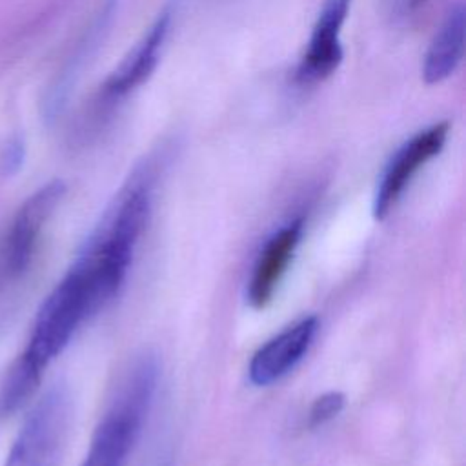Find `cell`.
Masks as SVG:
<instances>
[{
  "instance_id": "cell-1",
  "label": "cell",
  "mask_w": 466,
  "mask_h": 466,
  "mask_svg": "<svg viewBox=\"0 0 466 466\" xmlns=\"http://www.w3.org/2000/svg\"><path fill=\"white\" fill-rule=\"evenodd\" d=\"M157 169L153 160H144L131 171L71 266L87 284L98 311L126 282L153 209Z\"/></svg>"
},
{
  "instance_id": "cell-2",
  "label": "cell",
  "mask_w": 466,
  "mask_h": 466,
  "mask_svg": "<svg viewBox=\"0 0 466 466\" xmlns=\"http://www.w3.org/2000/svg\"><path fill=\"white\" fill-rule=\"evenodd\" d=\"M157 382L158 362L155 357L147 355L133 364L109 410L98 422L80 466L126 464L147 419Z\"/></svg>"
},
{
  "instance_id": "cell-3",
  "label": "cell",
  "mask_w": 466,
  "mask_h": 466,
  "mask_svg": "<svg viewBox=\"0 0 466 466\" xmlns=\"http://www.w3.org/2000/svg\"><path fill=\"white\" fill-rule=\"evenodd\" d=\"M93 315H96L91 297L73 271L53 288L36 311L29 340L20 353L36 370L46 368L71 342L76 329Z\"/></svg>"
},
{
  "instance_id": "cell-4",
  "label": "cell",
  "mask_w": 466,
  "mask_h": 466,
  "mask_svg": "<svg viewBox=\"0 0 466 466\" xmlns=\"http://www.w3.org/2000/svg\"><path fill=\"white\" fill-rule=\"evenodd\" d=\"M71 424L66 388L49 390L25 417L4 466H60Z\"/></svg>"
},
{
  "instance_id": "cell-5",
  "label": "cell",
  "mask_w": 466,
  "mask_h": 466,
  "mask_svg": "<svg viewBox=\"0 0 466 466\" xmlns=\"http://www.w3.org/2000/svg\"><path fill=\"white\" fill-rule=\"evenodd\" d=\"M66 195V184L49 180L16 209L0 248V275L16 279L31 266L40 235Z\"/></svg>"
},
{
  "instance_id": "cell-6",
  "label": "cell",
  "mask_w": 466,
  "mask_h": 466,
  "mask_svg": "<svg viewBox=\"0 0 466 466\" xmlns=\"http://www.w3.org/2000/svg\"><path fill=\"white\" fill-rule=\"evenodd\" d=\"M448 129V122L433 124L413 135L391 155L373 197V217L377 220H384L390 215L417 171L442 151Z\"/></svg>"
},
{
  "instance_id": "cell-7",
  "label": "cell",
  "mask_w": 466,
  "mask_h": 466,
  "mask_svg": "<svg viewBox=\"0 0 466 466\" xmlns=\"http://www.w3.org/2000/svg\"><path fill=\"white\" fill-rule=\"evenodd\" d=\"M350 5L351 0H324L311 31L308 49L295 71V80L299 84L320 82L340 66L344 56L340 31Z\"/></svg>"
},
{
  "instance_id": "cell-8",
  "label": "cell",
  "mask_w": 466,
  "mask_h": 466,
  "mask_svg": "<svg viewBox=\"0 0 466 466\" xmlns=\"http://www.w3.org/2000/svg\"><path fill=\"white\" fill-rule=\"evenodd\" d=\"M319 331L317 317H304L288 326L251 357L248 375L255 386H269L286 377L309 351Z\"/></svg>"
},
{
  "instance_id": "cell-9",
  "label": "cell",
  "mask_w": 466,
  "mask_h": 466,
  "mask_svg": "<svg viewBox=\"0 0 466 466\" xmlns=\"http://www.w3.org/2000/svg\"><path fill=\"white\" fill-rule=\"evenodd\" d=\"M302 229L304 220L295 218L277 229L262 246L253 264L246 291L248 302L253 308H264L271 300L280 279L284 277L288 266L295 257V251L300 244Z\"/></svg>"
},
{
  "instance_id": "cell-10",
  "label": "cell",
  "mask_w": 466,
  "mask_h": 466,
  "mask_svg": "<svg viewBox=\"0 0 466 466\" xmlns=\"http://www.w3.org/2000/svg\"><path fill=\"white\" fill-rule=\"evenodd\" d=\"M171 18L173 11L169 7L162 9L147 33L137 42V46L127 53L120 66L107 76L102 91L106 98H122L135 91L138 86H142L153 75L171 29Z\"/></svg>"
},
{
  "instance_id": "cell-11",
  "label": "cell",
  "mask_w": 466,
  "mask_h": 466,
  "mask_svg": "<svg viewBox=\"0 0 466 466\" xmlns=\"http://www.w3.org/2000/svg\"><path fill=\"white\" fill-rule=\"evenodd\" d=\"M464 55V7L459 2L450 9L444 22L437 29L422 64V78L426 84H441L455 73Z\"/></svg>"
},
{
  "instance_id": "cell-12",
  "label": "cell",
  "mask_w": 466,
  "mask_h": 466,
  "mask_svg": "<svg viewBox=\"0 0 466 466\" xmlns=\"http://www.w3.org/2000/svg\"><path fill=\"white\" fill-rule=\"evenodd\" d=\"M44 371L18 355L0 380V419L16 413L36 391Z\"/></svg>"
},
{
  "instance_id": "cell-13",
  "label": "cell",
  "mask_w": 466,
  "mask_h": 466,
  "mask_svg": "<svg viewBox=\"0 0 466 466\" xmlns=\"http://www.w3.org/2000/svg\"><path fill=\"white\" fill-rule=\"evenodd\" d=\"M344 402H346V397L340 391H326V393H322L320 397H317L313 400V404L309 408L308 424L311 428L326 424L328 420L335 419L342 411Z\"/></svg>"
},
{
  "instance_id": "cell-14",
  "label": "cell",
  "mask_w": 466,
  "mask_h": 466,
  "mask_svg": "<svg viewBox=\"0 0 466 466\" xmlns=\"http://www.w3.org/2000/svg\"><path fill=\"white\" fill-rule=\"evenodd\" d=\"M24 155H25L24 140L20 137L9 138L7 144L2 149V155H0V173L4 177L15 175L20 169L22 162H24Z\"/></svg>"
},
{
  "instance_id": "cell-15",
  "label": "cell",
  "mask_w": 466,
  "mask_h": 466,
  "mask_svg": "<svg viewBox=\"0 0 466 466\" xmlns=\"http://www.w3.org/2000/svg\"><path fill=\"white\" fill-rule=\"evenodd\" d=\"M422 2H426V0H413V4H415V5H419V4H422Z\"/></svg>"
}]
</instances>
